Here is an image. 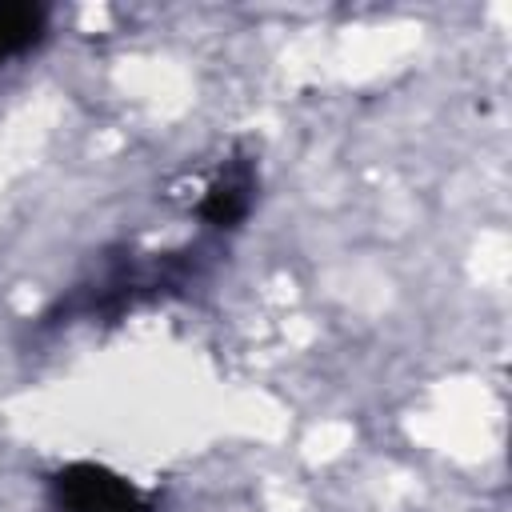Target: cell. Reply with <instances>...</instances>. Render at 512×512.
Returning a JSON list of instances; mask_svg holds the SVG:
<instances>
[{"instance_id": "6da1fadb", "label": "cell", "mask_w": 512, "mask_h": 512, "mask_svg": "<svg viewBox=\"0 0 512 512\" xmlns=\"http://www.w3.org/2000/svg\"><path fill=\"white\" fill-rule=\"evenodd\" d=\"M52 504L60 512H152V500L104 464H68L52 476Z\"/></svg>"}, {"instance_id": "7a4b0ae2", "label": "cell", "mask_w": 512, "mask_h": 512, "mask_svg": "<svg viewBox=\"0 0 512 512\" xmlns=\"http://www.w3.org/2000/svg\"><path fill=\"white\" fill-rule=\"evenodd\" d=\"M44 36V8L40 4H0V60L28 52Z\"/></svg>"}, {"instance_id": "3957f363", "label": "cell", "mask_w": 512, "mask_h": 512, "mask_svg": "<svg viewBox=\"0 0 512 512\" xmlns=\"http://www.w3.org/2000/svg\"><path fill=\"white\" fill-rule=\"evenodd\" d=\"M248 204H252V184H248V176H224V180H216V184L208 188V196L200 200V216H204L208 224H216V228H236V224L244 220Z\"/></svg>"}]
</instances>
